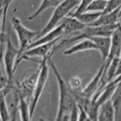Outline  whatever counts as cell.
Listing matches in <instances>:
<instances>
[{
	"label": "cell",
	"mask_w": 121,
	"mask_h": 121,
	"mask_svg": "<svg viewBox=\"0 0 121 121\" xmlns=\"http://www.w3.org/2000/svg\"><path fill=\"white\" fill-rule=\"evenodd\" d=\"M51 58L48 59V65L51 68L56 79L59 90L58 108L55 120L58 121H70L71 113L77 104L73 90L70 87L68 82L64 79Z\"/></svg>",
	"instance_id": "6da1fadb"
},
{
	"label": "cell",
	"mask_w": 121,
	"mask_h": 121,
	"mask_svg": "<svg viewBox=\"0 0 121 121\" xmlns=\"http://www.w3.org/2000/svg\"><path fill=\"white\" fill-rule=\"evenodd\" d=\"M11 24L17 35L19 43V55L17 58L18 59L37 39L39 32L27 28L17 17H13L12 18Z\"/></svg>",
	"instance_id": "7a4b0ae2"
},
{
	"label": "cell",
	"mask_w": 121,
	"mask_h": 121,
	"mask_svg": "<svg viewBox=\"0 0 121 121\" xmlns=\"http://www.w3.org/2000/svg\"><path fill=\"white\" fill-rule=\"evenodd\" d=\"M80 1L81 0H63L56 7H55L51 18L46 26L39 32L37 39L58 26V24L67 17L72 10L79 4Z\"/></svg>",
	"instance_id": "3957f363"
},
{
	"label": "cell",
	"mask_w": 121,
	"mask_h": 121,
	"mask_svg": "<svg viewBox=\"0 0 121 121\" xmlns=\"http://www.w3.org/2000/svg\"><path fill=\"white\" fill-rule=\"evenodd\" d=\"M49 58L42 59L40 61V70L36 81L33 96L30 102V113L31 118L33 117L38 101L44 91L48 77L49 65L48 60Z\"/></svg>",
	"instance_id": "277c9868"
},
{
	"label": "cell",
	"mask_w": 121,
	"mask_h": 121,
	"mask_svg": "<svg viewBox=\"0 0 121 121\" xmlns=\"http://www.w3.org/2000/svg\"><path fill=\"white\" fill-rule=\"evenodd\" d=\"M19 55V48L14 46L9 35L6 37V46L4 52V64L5 71L8 79L7 87H12L14 84V73L16 71V62Z\"/></svg>",
	"instance_id": "5b68a950"
},
{
	"label": "cell",
	"mask_w": 121,
	"mask_h": 121,
	"mask_svg": "<svg viewBox=\"0 0 121 121\" xmlns=\"http://www.w3.org/2000/svg\"><path fill=\"white\" fill-rule=\"evenodd\" d=\"M59 40H56L46 44H42L29 48L19 57L16 62V68L21 61L29 60L32 58H40L42 59L50 58L53 56V50Z\"/></svg>",
	"instance_id": "8992f818"
},
{
	"label": "cell",
	"mask_w": 121,
	"mask_h": 121,
	"mask_svg": "<svg viewBox=\"0 0 121 121\" xmlns=\"http://www.w3.org/2000/svg\"><path fill=\"white\" fill-rule=\"evenodd\" d=\"M39 70L40 67H39L35 72L32 73L28 77L26 78L21 81L17 83V87L19 94L27 101H29V103L30 102L33 96L35 87L39 73Z\"/></svg>",
	"instance_id": "52a82bcc"
},
{
	"label": "cell",
	"mask_w": 121,
	"mask_h": 121,
	"mask_svg": "<svg viewBox=\"0 0 121 121\" xmlns=\"http://www.w3.org/2000/svg\"><path fill=\"white\" fill-rule=\"evenodd\" d=\"M105 63L103 62L97 73L90 82L83 89L78 90L79 95L85 99H91L99 91L102 75L104 72Z\"/></svg>",
	"instance_id": "ba28073f"
},
{
	"label": "cell",
	"mask_w": 121,
	"mask_h": 121,
	"mask_svg": "<svg viewBox=\"0 0 121 121\" xmlns=\"http://www.w3.org/2000/svg\"><path fill=\"white\" fill-rule=\"evenodd\" d=\"M64 36V32L63 25L61 23L60 25H58L53 29L51 30L50 32L45 33L44 35L41 37L39 38L36 39L30 45L29 48L36 45H40L42 44H46V43H50L56 40H59ZM28 48V49H29ZM27 49V50H28Z\"/></svg>",
	"instance_id": "9c48e42d"
},
{
	"label": "cell",
	"mask_w": 121,
	"mask_h": 121,
	"mask_svg": "<svg viewBox=\"0 0 121 121\" xmlns=\"http://www.w3.org/2000/svg\"><path fill=\"white\" fill-rule=\"evenodd\" d=\"M95 43L96 46L97 51H98L101 55L103 62H105L109 53H110V47L112 39L111 36H93L88 38Z\"/></svg>",
	"instance_id": "30bf717a"
},
{
	"label": "cell",
	"mask_w": 121,
	"mask_h": 121,
	"mask_svg": "<svg viewBox=\"0 0 121 121\" xmlns=\"http://www.w3.org/2000/svg\"><path fill=\"white\" fill-rule=\"evenodd\" d=\"M112 43L108 56L106 60V64H108L114 58L120 57L121 52V27L118 26L114 30L111 36Z\"/></svg>",
	"instance_id": "8fae6325"
},
{
	"label": "cell",
	"mask_w": 121,
	"mask_h": 121,
	"mask_svg": "<svg viewBox=\"0 0 121 121\" xmlns=\"http://www.w3.org/2000/svg\"><path fill=\"white\" fill-rule=\"evenodd\" d=\"M97 50V48L95 43L88 38L80 40V41L74 45H72L68 49L64 52V55L65 56H71L77 53L88 50Z\"/></svg>",
	"instance_id": "7c38bea8"
},
{
	"label": "cell",
	"mask_w": 121,
	"mask_h": 121,
	"mask_svg": "<svg viewBox=\"0 0 121 121\" xmlns=\"http://www.w3.org/2000/svg\"><path fill=\"white\" fill-rule=\"evenodd\" d=\"M115 108L111 99L101 104L98 112V121H113L116 119Z\"/></svg>",
	"instance_id": "4fadbf2b"
},
{
	"label": "cell",
	"mask_w": 121,
	"mask_h": 121,
	"mask_svg": "<svg viewBox=\"0 0 121 121\" xmlns=\"http://www.w3.org/2000/svg\"><path fill=\"white\" fill-rule=\"evenodd\" d=\"M61 23L63 25L64 36L69 35L75 32H81L87 26L86 25L79 21L77 18L71 16L65 17L62 20Z\"/></svg>",
	"instance_id": "5bb4252c"
},
{
	"label": "cell",
	"mask_w": 121,
	"mask_h": 121,
	"mask_svg": "<svg viewBox=\"0 0 121 121\" xmlns=\"http://www.w3.org/2000/svg\"><path fill=\"white\" fill-rule=\"evenodd\" d=\"M120 8L108 13H102L96 21L87 26L98 27L117 24L119 19V13Z\"/></svg>",
	"instance_id": "9a60e30c"
},
{
	"label": "cell",
	"mask_w": 121,
	"mask_h": 121,
	"mask_svg": "<svg viewBox=\"0 0 121 121\" xmlns=\"http://www.w3.org/2000/svg\"><path fill=\"white\" fill-rule=\"evenodd\" d=\"M63 0H42L41 3L36 11L29 16L28 18L29 21H33L48 9L56 7Z\"/></svg>",
	"instance_id": "2e32d148"
},
{
	"label": "cell",
	"mask_w": 121,
	"mask_h": 121,
	"mask_svg": "<svg viewBox=\"0 0 121 121\" xmlns=\"http://www.w3.org/2000/svg\"><path fill=\"white\" fill-rule=\"evenodd\" d=\"M19 113L20 115V118L22 121H30L32 119L30 117V103L20 94H19Z\"/></svg>",
	"instance_id": "e0dca14e"
},
{
	"label": "cell",
	"mask_w": 121,
	"mask_h": 121,
	"mask_svg": "<svg viewBox=\"0 0 121 121\" xmlns=\"http://www.w3.org/2000/svg\"><path fill=\"white\" fill-rule=\"evenodd\" d=\"M102 14V12H85L77 15L74 18H77L86 26L92 24L96 21Z\"/></svg>",
	"instance_id": "ac0fdd59"
},
{
	"label": "cell",
	"mask_w": 121,
	"mask_h": 121,
	"mask_svg": "<svg viewBox=\"0 0 121 121\" xmlns=\"http://www.w3.org/2000/svg\"><path fill=\"white\" fill-rule=\"evenodd\" d=\"M0 115L2 121H9L10 115L6 102V94L4 90H0Z\"/></svg>",
	"instance_id": "d6986e66"
},
{
	"label": "cell",
	"mask_w": 121,
	"mask_h": 121,
	"mask_svg": "<svg viewBox=\"0 0 121 121\" xmlns=\"http://www.w3.org/2000/svg\"><path fill=\"white\" fill-rule=\"evenodd\" d=\"M111 100L115 108L116 117L119 115L121 110V80L117 84L116 88L111 98Z\"/></svg>",
	"instance_id": "ffe728a7"
},
{
	"label": "cell",
	"mask_w": 121,
	"mask_h": 121,
	"mask_svg": "<svg viewBox=\"0 0 121 121\" xmlns=\"http://www.w3.org/2000/svg\"><path fill=\"white\" fill-rule=\"evenodd\" d=\"M107 1L106 0H93L90 4L86 12H103L107 6Z\"/></svg>",
	"instance_id": "44dd1931"
},
{
	"label": "cell",
	"mask_w": 121,
	"mask_h": 121,
	"mask_svg": "<svg viewBox=\"0 0 121 121\" xmlns=\"http://www.w3.org/2000/svg\"><path fill=\"white\" fill-rule=\"evenodd\" d=\"M92 1L93 0H81L79 4H78V7L76 9L75 12L70 14V16L75 17L77 15L86 12L87 9L88 8V6L92 2Z\"/></svg>",
	"instance_id": "7402d4cb"
},
{
	"label": "cell",
	"mask_w": 121,
	"mask_h": 121,
	"mask_svg": "<svg viewBox=\"0 0 121 121\" xmlns=\"http://www.w3.org/2000/svg\"><path fill=\"white\" fill-rule=\"evenodd\" d=\"M121 7V0H108L105 9L102 13L112 12Z\"/></svg>",
	"instance_id": "603a6c76"
},
{
	"label": "cell",
	"mask_w": 121,
	"mask_h": 121,
	"mask_svg": "<svg viewBox=\"0 0 121 121\" xmlns=\"http://www.w3.org/2000/svg\"><path fill=\"white\" fill-rule=\"evenodd\" d=\"M15 0H3L2 3L0 4V8L3 9V21H2V31H4L5 29V25H6V18L8 12L9 7L10 5Z\"/></svg>",
	"instance_id": "cb8c5ba5"
},
{
	"label": "cell",
	"mask_w": 121,
	"mask_h": 121,
	"mask_svg": "<svg viewBox=\"0 0 121 121\" xmlns=\"http://www.w3.org/2000/svg\"><path fill=\"white\" fill-rule=\"evenodd\" d=\"M67 82L70 88H72V90L78 91L82 90L81 86L82 84V81L81 78L78 76H72L69 79V81Z\"/></svg>",
	"instance_id": "d4e9b609"
},
{
	"label": "cell",
	"mask_w": 121,
	"mask_h": 121,
	"mask_svg": "<svg viewBox=\"0 0 121 121\" xmlns=\"http://www.w3.org/2000/svg\"><path fill=\"white\" fill-rule=\"evenodd\" d=\"M8 85V79L7 76H4L3 74L0 66V90L5 89Z\"/></svg>",
	"instance_id": "484cf974"
},
{
	"label": "cell",
	"mask_w": 121,
	"mask_h": 121,
	"mask_svg": "<svg viewBox=\"0 0 121 121\" xmlns=\"http://www.w3.org/2000/svg\"><path fill=\"white\" fill-rule=\"evenodd\" d=\"M3 9L0 8V24L1 21H3Z\"/></svg>",
	"instance_id": "4316f807"
},
{
	"label": "cell",
	"mask_w": 121,
	"mask_h": 121,
	"mask_svg": "<svg viewBox=\"0 0 121 121\" xmlns=\"http://www.w3.org/2000/svg\"><path fill=\"white\" fill-rule=\"evenodd\" d=\"M121 17V7L120 8V10H119V18Z\"/></svg>",
	"instance_id": "83f0119b"
},
{
	"label": "cell",
	"mask_w": 121,
	"mask_h": 121,
	"mask_svg": "<svg viewBox=\"0 0 121 121\" xmlns=\"http://www.w3.org/2000/svg\"><path fill=\"white\" fill-rule=\"evenodd\" d=\"M2 1H3V0H0V4H1V3H2Z\"/></svg>",
	"instance_id": "f1b7e54d"
},
{
	"label": "cell",
	"mask_w": 121,
	"mask_h": 121,
	"mask_svg": "<svg viewBox=\"0 0 121 121\" xmlns=\"http://www.w3.org/2000/svg\"><path fill=\"white\" fill-rule=\"evenodd\" d=\"M0 121H2V120H1V115H0Z\"/></svg>",
	"instance_id": "f546056e"
},
{
	"label": "cell",
	"mask_w": 121,
	"mask_h": 121,
	"mask_svg": "<svg viewBox=\"0 0 121 121\" xmlns=\"http://www.w3.org/2000/svg\"><path fill=\"white\" fill-rule=\"evenodd\" d=\"M106 1H108V0H106Z\"/></svg>",
	"instance_id": "4dcf8cb0"
}]
</instances>
